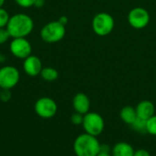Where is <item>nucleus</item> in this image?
<instances>
[{
	"label": "nucleus",
	"instance_id": "f257e3e1",
	"mask_svg": "<svg viewBox=\"0 0 156 156\" xmlns=\"http://www.w3.org/2000/svg\"><path fill=\"white\" fill-rule=\"evenodd\" d=\"M5 28L12 38L27 37L33 31L34 21L28 15L17 13L10 16Z\"/></svg>",
	"mask_w": 156,
	"mask_h": 156
},
{
	"label": "nucleus",
	"instance_id": "f03ea898",
	"mask_svg": "<svg viewBox=\"0 0 156 156\" xmlns=\"http://www.w3.org/2000/svg\"><path fill=\"white\" fill-rule=\"evenodd\" d=\"M73 150L77 156H97L101 152V144L97 137L85 133L75 139Z\"/></svg>",
	"mask_w": 156,
	"mask_h": 156
},
{
	"label": "nucleus",
	"instance_id": "7ed1b4c3",
	"mask_svg": "<svg viewBox=\"0 0 156 156\" xmlns=\"http://www.w3.org/2000/svg\"><path fill=\"white\" fill-rule=\"evenodd\" d=\"M66 35V27L58 20L46 24L40 30L41 39L48 44L57 43L64 38Z\"/></svg>",
	"mask_w": 156,
	"mask_h": 156
},
{
	"label": "nucleus",
	"instance_id": "20e7f679",
	"mask_svg": "<svg viewBox=\"0 0 156 156\" xmlns=\"http://www.w3.org/2000/svg\"><path fill=\"white\" fill-rule=\"evenodd\" d=\"M115 21L113 16L107 12H100L94 16L91 27L94 33L100 37H105L114 29Z\"/></svg>",
	"mask_w": 156,
	"mask_h": 156
},
{
	"label": "nucleus",
	"instance_id": "39448f33",
	"mask_svg": "<svg viewBox=\"0 0 156 156\" xmlns=\"http://www.w3.org/2000/svg\"><path fill=\"white\" fill-rule=\"evenodd\" d=\"M82 127L86 133L98 137L105 128V122L102 116L95 112H89L83 117Z\"/></svg>",
	"mask_w": 156,
	"mask_h": 156
},
{
	"label": "nucleus",
	"instance_id": "423d86ee",
	"mask_svg": "<svg viewBox=\"0 0 156 156\" xmlns=\"http://www.w3.org/2000/svg\"><path fill=\"white\" fill-rule=\"evenodd\" d=\"M151 16L149 11L142 6H136L130 10L127 20L129 25L134 29H143L150 23Z\"/></svg>",
	"mask_w": 156,
	"mask_h": 156
},
{
	"label": "nucleus",
	"instance_id": "0eeeda50",
	"mask_svg": "<svg viewBox=\"0 0 156 156\" xmlns=\"http://www.w3.org/2000/svg\"><path fill=\"white\" fill-rule=\"evenodd\" d=\"M20 80L19 70L14 66H4L0 69V88L11 90L16 86Z\"/></svg>",
	"mask_w": 156,
	"mask_h": 156
},
{
	"label": "nucleus",
	"instance_id": "6e6552de",
	"mask_svg": "<svg viewBox=\"0 0 156 156\" xmlns=\"http://www.w3.org/2000/svg\"><path fill=\"white\" fill-rule=\"evenodd\" d=\"M35 112L39 117L43 119H49L56 115L58 112V105L53 99L49 97H42L36 101Z\"/></svg>",
	"mask_w": 156,
	"mask_h": 156
},
{
	"label": "nucleus",
	"instance_id": "1a4fd4ad",
	"mask_svg": "<svg viewBox=\"0 0 156 156\" xmlns=\"http://www.w3.org/2000/svg\"><path fill=\"white\" fill-rule=\"evenodd\" d=\"M10 53L19 59H25L32 53V46L26 37L12 38L9 45Z\"/></svg>",
	"mask_w": 156,
	"mask_h": 156
},
{
	"label": "nucleus",
	"instance_id": "9d476101",
	"mask_svg": "<svg viewBox=\"0 0 156 156\" xmlns=\"http://www.w3.org/2000/svg\"><path fill=\"white\" fill-rule=\"evenodd\" d=\"M43 69L42 62L40 58L37 56L30 55L27 58L24 59L23 62V69L25 73L30 77H36L40 75V72Z\"/></svg>",
	"mask_w": 156,
	"mask_h": 156
},
{
	"label": "nucleus",
	"instance_id": "9b49d317",
	"mask_svg": "<svg viewBox=\"0 0 156 156\" xmlns=\"http://www.w3.org/2000/svg\"><path fill=\"white\" fill-rule=\"evenodd\" d=\"M72 106L75 112L85 115L90 112V98L83 92L77 93L72 100Z\"/></svg>",
	"mask_w": 156,
	"mask_h": 156
},
{
	"label": "nucleus",
	"instance_id": "f8f14e48",
	"mask_svg": "<svg viewBox=\"0 0 156 156\" xmlns=\"http://www.w3.org/2000/svg\"><path fill=\"white\" fill-rule=\"evenodd\" d=\"M135 110L137 117L145 121H147L155 114V106L151 101L148 100L140 101L135 107Z\"/></svg>",
	"mask_w": 156,
	"mask_h": 156
},
{
	"label": "nucleus",
	"instance_id": "ddd939ff",
	"mask_svg": "<svg viewBox=\"0 0 156 156\" xmlns=\"http://www.w3.org/2000/svg\"><path fill=\"white\" fill-rule=\"evenodd\" d=\"M133 147L126 142H119L112 149V156H133Z\"/></svg>",
	"mask_w": 156,
	"mask_h": 156
},
{
	"label": "nucleus",
	"instance_id": "4468645a",
	"mask_svg": "<svg viewBox=\"0 0 156 156\" xmlns=\"http://www.w3.org/2000/svg\"><path fill=\"white\" fill-rule=\"evenodd\" d=\"M120 117L124 123L131 126L137 119V113L135 108L130 105L124 106L120 112Z\"/></svg>",
	"mask_w": 156,
	"mask_h": 156
},
{
	"label": "nucleus",
	"instance_id": "2eb2a0df",
	"mask_svg": "<svg viewBox=\"0 0 156 156\" xmlns=\"http://www.w3.org/2000/svg\"><path fill=\"white\" fill-rule=\"evenodd\" d=\"M41 78L46 81H55L58 78V72L56 69L51 67H45L40 72Z\"/></svg>",
	"mask_w": 156,
	"mask_h": 156
},
{
	"label": "nucleus",
	"instance_id": "dca6fc26",
	"mask_svg": "<svg viewBox=\"0 0 156 156\" xmlns=\"http://www.w3.org/2000/svg\"><path fill=\"white\" fill-rule=\"evenodd\" d=\"M131 127L136 133H143V134L147 133V131H146V121L143 120L141 118L137 117V119L134 121V122L131 125Z\"/></svg>",
	"mask_w": 156,
	"mask_h": 156
},
{
	"label": "nucleus",
	"instance_id": "f3484780",
	"mask_svg": "<svg viewBox=\"0 0 156 156\" xmlns=\"http://www.w3.org/2000/svg\"><path fill=\"white\" fill-rule=\"evenodd\" d=\"M146 131L147 133L156 136V114L146 121Z\"/></svg>",
	"mask_w": 156,
	"mask_h": 156
},
{
	"label": "nucleus",
	"instance_id": "a211bd4d",
	"mask_svg": "<svg viewBox=\"0 0 156 156\" xmlns=\"http://www.w3.org/2000/svg\"><path fill=\"white\" fill-rule=\"evenodd\" d=\"M9 19H10L9 13L5 8L0 7V28L6 27Z\"/></svg>",
	"mask_w": 156,
	"mask_h": 156
},
{
	"label": "nucleus",
	"instance_id": "6ab92c4d",
	"mask_svg": "<svg viewBox=\"0 0 156 156\" xmlns=\"http://www.w3.org/2000/svg\"><path fill=\"white\" fill-rule=\"evenodd\" d=\"M83 117H84V115H82L80 113H78V112H75V113L72 114V116L70 118V121L74 125H82Z\"/></svg>",
	"mask_w": 156,
	"mask_h": 156
},
{
	"label": "nucleus",
	"instance_id": "aec40b11",
	"mask_svg": "<svg viewBox=\"0 0 156 156\" xmlns=\"http://www.w3.org/2000/svg\"><path fill=\"white\" fill-rule=\"evenodd\" d=\"M35 1L36 0H15L16 5L23 8H30L34 6Z\"/></svg>",
	"mask_w": 156,
	"mask_h": 156
},
{
	"label": "nucleus",
	"instance_id": "412c9836",
	"mask_svg": "<svg viewBox=\"0 0 156 156\" xmlns=\"http://www.w3.org/2000/svg\"><path fill=\"white\" fill-rule=\"evenodd\" d=\"M9 38H10V36H9L6 28L5 27H1L0 28V46L4 45Z\"/></svg>",
	"mask_w": 156,
	"mask_h": 156
},
{
	"label": "nucleus",
	"instance_id": "4be33fe9",
	"mask_svg": "<svg viewBox=\"0 0 156 156\" xmlns=\"http://www.w3.org/2000/svg\"><path fill=\"white\" fill-rule=\"evenodd\" d=\"M11 99V91L10 90H2L0 92V100L4 102H7Z\"/></svg>",
	"mask_w": 156,
	"mask_h": 156
},
{
	"label": "nucleus",
	"instance_id": "5701e85b",
	"mask_svg": "<svg viewBox=\"0 0 156 156\" xmlns=\"http://www.w3.org/2000/svg\"><path fill=\"white\" fill-rule=\"evenodd\" d=\"M133 156H151V154L145 149H138V150L134 151Z\"/></svg>",
	"mask_w": 156,
	"mask_h": 156
},
{
	"label": "nucleus",
	"instance_id": "b1692460",
	"mask_svg": "<svg viewBox=\"0 0 156 156\" xmlns=\"http://www.w3.org/2000/svg\"><path fill=\"white\" fill-rule=\"evenodd\" d=\"M45 5V0H36L34 6L36 8H41Z\"/></svg>",
	"mask_w": 156,
	"mask_h": 156
},
{
	"label": "nucleus",
	"instance_id": "393cba45",
	"mask_svg": "<svg viewBox=\"0 0 156 156\" xmlns=\"http://www.w3.org/2000/svg\"><path fill=\"white\" fill-rule=\"evenodd\" d=\"M58 21L66 27V25H67V24H68V22H69V18H68V16H61L58 18Z\"/></svg>",
	"mask_w": 156,
	"mask_h": 156
},
{
	"label": "nucleus",
	"instance_id": "a878e982",
	"mask_svg": "<svg viewBox=\"0 0 156 156\" xmlns=\"http://www.w3.org/2000/svg\"><path fill=\"white\" fill-rule=\"evenodd\" d=\"M97 156H112V153L110 152H100Z\"/></svg>",
	"mask_w": 156,
	"mask_h": 156
},
{
	"label": "nucleus",
	"instance_id": "bb28decb",
	"mask_svg": "<svg viewBox=\"0 0 156 156\" xmlns=\"http://www.w3.org/2000/svg\"><path fill=\"white\" fill-rule=\"evenodd\" d=\"M5 0H0V7H3V5H5Z\"/></svg>",
	"mask_w": 156,
	"mask_h": 156
},
{
	"label": "nucleus",
	"instance_id": "cd10ccee",
	"mask_svg": "<svg viewBox=\"0 0 156 156\" xmlns=\"http://www.w3.org/2000/svg\"><path fill=\"white\" fill-rule=\"evenodd\" d=\"M2 58H3V56H2V54H1V52H0V62L2 61Z\"/></svg>",
	"mask_w": 156,
	"mask_h": 156
},
{
	"label": "nucleus",
	"instance_id": "c85d7f7f",
	"mask_svg": "<svg viewBox=\"0 0 156 156\" xmlns=\"http://www.w3.org/2000/svg\"><path fill=\"white\" fill-rule=\"evenodd\" d=\"M71 1H77V0H71Z\"/></svg>",
	"mask_w": 156,
	"mask_h": 156
},
{
	"label": "nucleus",
	"instance_id": "c756f323",
	"mask_svg": "<svg viewBox=\"0 0 156 156\" xmlns=\"http://www.w3.org/2000/svg\"><path fill=\"white\" fill-rule=\"evenodd\" d=\"M0 92H1V88H0Z\"/></svg>",
	"mask_w": 156,
	"mask_h": 156
}]
</instances>
